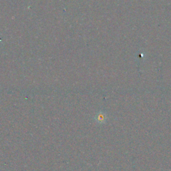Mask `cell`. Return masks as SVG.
Returning a JSON list of instances; mask_svg holds the SVG:
<instances>
[{
	"instance_id": "cell-1",
	"label": "cell",
	"mask_w": 171,
	"mask_h": 171,
	"mask_svg": "<svg viewBox=\"0 0 171 171\" xmlns=\"http://www.w3.org/2000/svg\"><path fill=\"white\" fill-rule=\"evenodd\" d=\"M94 118L96 120V121L98 123L103 124L106 121V120H107V116H106V114L105 113L100 112L96 115Z\"/></svg>"
}]
</instances>
